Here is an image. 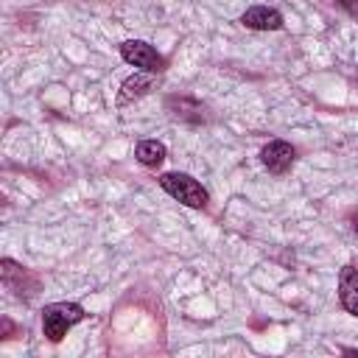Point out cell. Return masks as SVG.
I'll return each mask as SVG.
<instances>
[{"label":"cell","instance_id":"6da1fadb","mask_svg":"<svg viewBox=\"0 0 358 358\" xmlns=\"http://www.w3.org/2000/svg\"><path fill=\"white\" fill-rule=\"evenodd\" d=\"M84 308L78 302H53L42 308V333L48 336V341H62L67 336V330L73 324H78L84 319Z\"/></svg>","mask_w":358,"mask_h":358},{"label":"cell","instance_id":"7a4b0ae2","mask_svg":"<svg viewBox=\"0 0 358 358\" xmlns=\"http://www.w3.org/2000/svg\"><path fill=\"white\" fill-rule=\"evenodd\" d=\"M159 187H162L168 196H173L176 201L193 207V210H204L207 201H210V196H207V190L201 187V182H196L190 173H182V171H168V173H162V176H159Z\"/></svg>","mask_w":358,"mask_h":358},{"label":"cell","instance_id":"3957f363","mask_svg":"<svg viewBox=\"0 0 358 358\" xmlns=\"http://www.w3.org/2000/svg\"><path fill=\"white\" fill-rule=\"evenodd\" d=\"M120 56H123V62H129L145 73H162L165 70V59L157 53L154 45H148L143 39H126L120 45Z\"/></svg>","mask_w":358,"mask_h":358},{"label":"cell","instance_id":"277c9868","mask_svg":"<svg viewBox=\"0 0 358 358\" xmlns=\"http://www.w3.org/2000/svg\"><path fill=\"white\" fill-rule=\"evenodd\" d=\"M294 157H296V151H294V145L291 143H285V140H271L268 145H263V151H260V159H263V165L271 171V173H285L291 165H294Z\"/></svg>","mask_w":358,"mask_h":358},{"label":"cell","instance_id":"5b68a950","mask_svg":"<svg viewBox=\"0 0 358 358\" xmlns=\"http://www.w3.org/2000/svg\"><path fill=\"white\" fill-rule=\"evenodd\" d=\"M241 22L252 31H280L282 28V14L268 6H252L241 14Z\"/></svg>","mask_w":358,"mask_h":358},{"label":"cell","instance_id":"8992f818","mask_svg":"<svg viewBox=\"0 0 358 358\" xmlns=\"http://www.w3.org/2000/svg\"><path fill=\"white\" fill-rule=\"evenodd\" d=\"M338 299L347 313L358 316V268L355 266H344L338 271Z\"/></svg>","mask_w":358,"mask_h":358},{"label":"cell","instance_id":"52a82bcc","mask_svg":"<svg viewBox=\"0 0 358 358\" xmlns=\"http://www.w3.org/2000/svg\"><path fill=\"white\" fill-rule=\"evenodd\" d=\"M151 90H154V73H145V70H143V73H134V76H129V78L123 81L120 95H117V103L126 106V103H131V101L148 95Z\"/></svg>","mask_w":358,"mask_h":358},{"label":"cell","instance_id":"ba28073f","mask_svg":"<svg viewBox=\"0 0 358 358\" xmlns=\"http://www.w3.org/2000/svg\"><path fill=\"white\" fill-rule=\"evenodd\" d=\"M134 157H137L140 165L157 168V165H162V159L168 157V151H165V145L159 140H140L137 148H134Z\"/></svg>","mask_w":358,"mask_h":358},{"label":"cell","instance_id":"9c48e42d","mask_svg":"<svg viewBox=\"0 0 358 358\" xmlns=\"http://www.w3.org/2000/svg\"><path fill=\"white\" fill-rule=\"evenodd\" d=\"M338 6H341L350 17H355V20H358V0H338Z\"/></svg>","mask_w":358,"mask_h":358},{"label":"cell","instance_id":"30bf717a","mask_svg":"<svg viewBox=\"0 0 358 358\" xmlns=\"http://www.w3.org/2000/svg\"><path fill=\"white\" fill-rule=\"evenodd\" d=\"M352 229H355V232H358V213H355V215H352Z\"/></svg>","mask_w":358,"mask_h":358}]
</instances>
